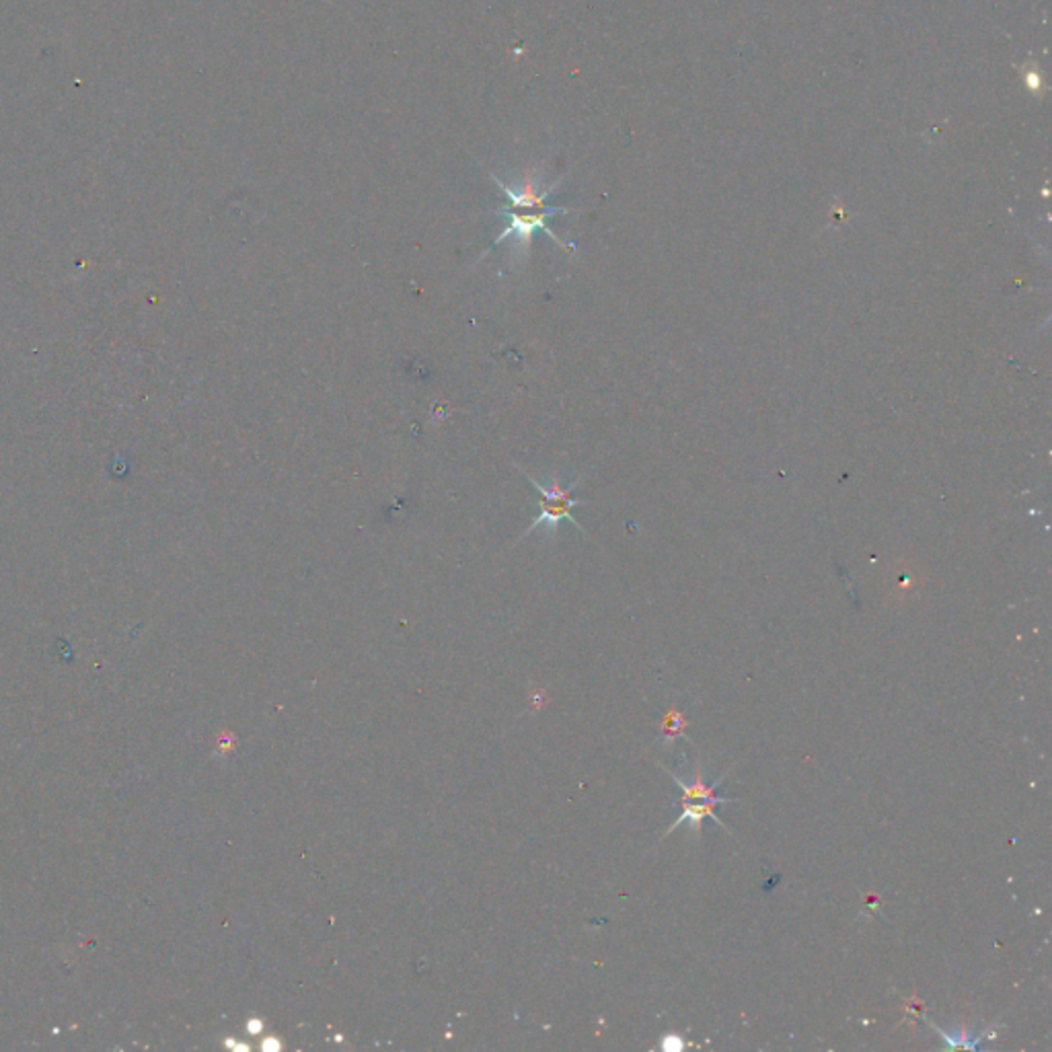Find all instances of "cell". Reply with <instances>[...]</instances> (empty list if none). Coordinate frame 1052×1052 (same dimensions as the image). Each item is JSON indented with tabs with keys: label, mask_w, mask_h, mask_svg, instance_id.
<instances>
[{
	"label": "cell",
	"mask_w": 1052,
	"mask_h": 1052,
	"mask_svg": "<svg viewBox=\"0 0 1052 1052\" xmlns=\"http://www.w3.org/2000/svg\"><path fill=\"white\" fill-rule=\"evenodd\" d=\"M566 208H557V206H510L506 211L498 212L501 216L508 218V226L501 231L498 238L494 241L491 247L500 245L506 238L514 237L516 238V247H525L528 250L530 247V241H533V235L537 231H543L545 235L552 237L553 243H557L559 247L564 250H576L574 243H564L562 238L557 237L549 226V221H552L555 214H566Z\"/></svg>",
	"instance_id": "6da1fadb"
},
{
	"label": "cell",
	"mask_w": 1052,
	"mask_h": 1052,
	"mask_svg": "<svg viewBox=\"0 0 1052 1052\" xmlns=\"http://www.w3.org/2000/svg\"><path fill=\"white\" fill-rule=\"evenodd\" d=\"M520 471L525 474L528 484L535 487L540 496H543L539 514H537V518H533V523L526 528L525 537L526 535H530L537 526L543 525L549 526L553 533H555L559 523H564V520L572 523L574 526H578L579 530H582V526H579L578 523H576V518L572 516V510L579 504V500H576V498L572 496L574 489L578 487V481H574V484H569V486L566 487L562 486L557 479H553L552 486H543L535 477H530V475L526 474L525 469H520Z\"/></svg>",
	"instance_id": "7a4b0ae2"
}]
</instances>
